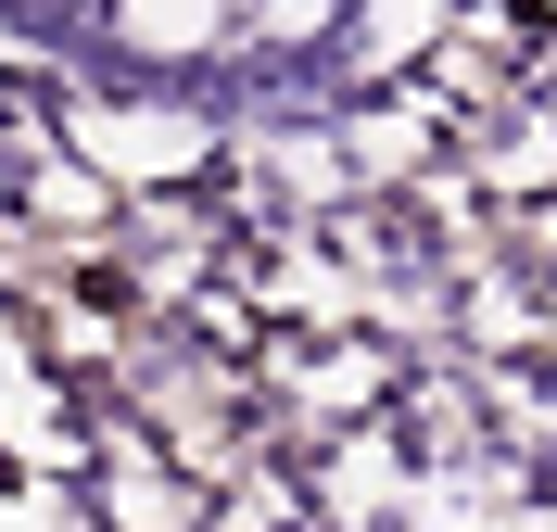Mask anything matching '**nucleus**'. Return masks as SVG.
Returning <instances> with one entry per match:
<instances>
[{"label":"nucleus","instance_id":"1","mask_svg":"<svg viewBox=\"0 0 557 532\" xmlns=\"http://www.w3.org/2000/svg\"><path fill=\"white\" fill-rule=\"evenodd\" d=\"M114 26H127V51H203L228 0H114Z\"/></svg>","mask_w":557,"mask_h":532}]
</instances>
